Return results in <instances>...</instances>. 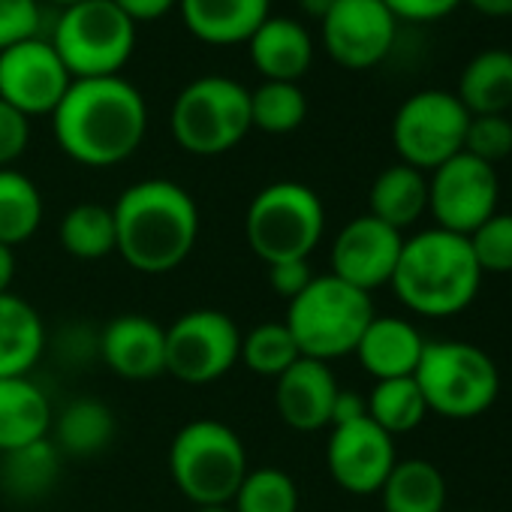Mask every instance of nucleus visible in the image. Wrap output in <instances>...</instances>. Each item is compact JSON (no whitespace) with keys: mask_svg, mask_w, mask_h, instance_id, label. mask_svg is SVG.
I'll use <instances>...</instances> for the list:
<instances>
[{"mask_svg":"<svg viewBox=\"0 0 512 512\" xmlns=\"http://www.w3.org/2000/svg\"><path fill=\"white\" fill-rule=\"evenodd\" d=\"M196 512H232L229 503H217V506H196Z\"/></svg>","mask_w":512,"mask_h":512,"instance_id":"obj_46","label":"nucleus"},{"mask_svg":"<svg viewBox=\"0 0 512 512\" xmlns=\"http://www.w3.org/2000/svg\"><path fill=\"white\" fill-rule=\"evenodd\" d=\"M61 247L76 256V260H103L115 253L118 232H115V214L109 205L100 202H79L73 205L58 226Z\"/></svg>","mask_w":512,"mask_h":512,"instance_id":"obj_30","label":"nucleus"},{"mask_svg":"<svg viewBox=\"0 0 512 512\" xmlns=\"http://www.w3.org/2000/svg\"><path fill=\"white\" fill-rule=\"evenodd\" d=\"M43 223V193L19 169H0V244L16 247L37 235Z\"/></svg>","mask_w":512,"mask_h":512,"instance_id":"obj_29","label":"nucleus"},{"mask_svg":"<svg viewBox=\"0 0 512 512\" xmlns=\"http://www.w3.org/2000/svg\"><path fill=\"white\" fill-rule=\"evenodd\" d=\"M383 512H446V479L425 458H404L380 488Z\"/></svg>","mask_w":512,"mask_h":512,"instance_id":"obj_28","label":"nucleus"},{"mask_svg":"<svg viewBox=\"0 0 512 512\" xmlns=\"http://www.w3.org/2000/svg\"><path fill=\"white\" fill-rule=\"evenodd\" d=\"M338 377L326 362L296 359L275 386V407L281 419L296 431H320L332 425V407L338 398Z\"/></svg>","mask_w":512,"mask_h":512,"instance_id":"obj_18","label":"nucleus"},{"mask_svg":"<svg viewBox=\"0 0 512 512\" xmlns=\"http://www.w3.org/2000/svg\"><path fill=\"white\" fill-rule=\"evenodd\" d=\"M40 4L37 0H0V52L37 37Z\"/></svg>","mask_w":512,"mask_h":512,"instance_id":"obj_37","label":"nucleus"},{"mask_svg":"<svg viewBox=\"0 0 512 512\" xmlns=\"http://www.w3.org/2000/svg\"><path fill=\"white\" fill-rule=\"evenodd\" d=\"M187 31L208 46H238L272 13V0H178Z\"/></svg>","mask_w":512,"mask_h":512,"instance_id":"obj_21","label":"nucleus"},{"mask_svg":"<svg viewBox=\"0 0 512 512\" xmlns=\"http://www.w3.org/2000/svg\"><path fill=\"white\" fill-rule=\"evenodd\" d=\"M401 247L404 232L386 226L371 214H359L332 241L329 275L371 296L377 287H386L392 281Z\"/></svg>","mask_w":512,"mask_h":512,"instance_id":"obj_16","label":"nucleus"},{"mask_svg":"<svg viewBox=\"0 0 512 512\" xmlns=\"http://www.w3.org/2000/svg\"><path fill=\"white\" fill-rule=\"evenodd\" d=\"M52 422V401L31 377L0 380V452L49 437Z\"/></svg>","mask_w":512,"mask_h":512,"instance_id":"obj_22","label":"nucleus"},{"mask_svg":"<svg viewBox=\"0 0 512 512\" xmlns=\"http://www.w3.org/2000/svg\"><path fill=\"white\" fill-rule=\"evenodd\" d=\"M169 473L193 506L229 503L247 476V449L226 422L193 419L169 443Z\"/></svg>","mask_w":512,"mask_h":512,"instance_id":"obj_7","label":"nucleus"},{"mask_svg":"<svg viewBox=\"0 0 512 512\" xmlns=\"http://www.w3.org/2000/svg\"><path fill=\"white\" fill-rule=\"evenodd\" d=\"M31 142V118L0 100V169H10Z\"/></svg>","mask_w":512,"mask_h":512,"instance_id":"obj_38","label":"nucleus"},{"mask_svg":"<svg viewBox=\"0 0 512 512\" xmlns=\"http://www.w3.org/2000/svg\"><path fill=\"white\" fill-rule=\"evenodd\" d=\"M266 269H269L272 290L281 299H287V302H293L299 293H305V287L317 278L311 272V263L308 260H287V263H275V266H266Z\"/></svg>","mask_w":512,"mask_h":512,"instance_id":"obj_40","label":"nucleus"},{"mask_svg":"<svg viewBox=\"0 0 512 512\" xmlns=\"http://www.w3.org/2000/svg\"><path fill=\"white\" fill-rule=\"evenodd\" d=\"M308 118V97L299 82H263L250 91V127L287 136L299 130Z\"/></svg>","mask_w":512,"mask_h":512,"instance_id":"obj_32","label":"nucleus"},{"mask_svg":"<svg viewBox=\"0 0 512 512\" xmlns=\"http://www.w3.org/2000/svg\"><path fill=\"white\" fill-rule=\"evenodd\" d=\"M422 350H425V338L410 320L374 314L365 335L359 338L356 359L374 380H398V377H413Z\"/></svg>","mask_w":512,"mask_h":512,"instance_id":"obj_20","label":"nucleus"},{"mask_svg":"<svg viewBox=\"0 0 512 512\" xmlns=\"http://www.w3.org/2000/svg\"><path fill=\"white\" fill-rule=\"evenodd\" d=\"M250 61L263 82H299L314 61V40L296 19L269 16L247 40Z\"/></svg>","mask_w":512,"mask_h":512,"instance_id":"obj_19","label":"nucleus"},{"mask_svg":"<svg viewBox=\"0 0 512 512\" xmlns=\"http://www.w3.org/2000/svg\"><path fill=\"white\" fill-rule=\"evenodd\" d=\"M413 380L428 413L455 422L482 416L500 395L494 359L467 341H425Z\"/></svg>","mask_w":512,"mask_h":512,"instance_id":"obj_6","label":"nucleus"},{"mask_svg":"<svg viewBox=\"0 0 512 512\" xmlns=\"http://www.w3.org/2000/svg\"><path fill=\"white\" fill-rule=\"evenodd\" d=\"M470 512H473V509H470Z\"/></svg>","mask_w":512,"mask_h":512,"instance_id":"obj_48","label":"nucleus"},{"mask_svg":"<svg viewBox=\"0 0 512 512\" xmlns=\"http://www.w3.org/2000/svg\"><path fill=\"white\" fill-rule=\"evenodd\" d=\"M497 199V166H488L467 151L428 172V214L446 232L467 238L491 214H497Z\"/></svg>","mask_w":512,"mask_h":512,"instance_id":"obj_12","label":"nucleus"},{"mask_svg":"<svg viewBox=\"0 0 512 512\" xmlns=\"http://www.w3.org/2000/svg\"><path fill=\"white\" fill-rule=\"evenodd\" d=\"M455 97L470 115H506L512 106V52L485 49L473 55L461 70Z\"/></svg>","mask_w":512,"mask_h":512,"instance_id":"obj_25","label":"nucleus"},{"mask_svg":"<svg viewBox=\"0 0 512 512\" xmlns=\"http://www.w3.org/2000/svg\"><path fill=\"white\" fill-rule=\"evenodd\" d=\"M13 278H16V253H13V247L0 244V296L10 293Z\"/></svg>","mask_w":512,"mask_h":512,"instance_id":"obj_44","label":"nucleus"},{"mask_svg":"<svg viewBox=\"0 0 512 512\" xmlns=\"http://www.w3.org/2000/svg\"><path fill=\"white\" fill-rule=\"evenodd\" d=\"M482 275H512V214L497 211L467 235Z\"/></svg>","mask_w":512,"mask_h":512,"instance_id":"obj_35","label":"nucleus"},{"mask_svg":"<svg viewBox=\"0 0 512 512\" xmlns=\"http://www.w3.org/2000/svg\"><path fill=\"white\" fill-rule=\"evenodd\" d=\"M49 4H58V7L64 10V7H73V4H82V0H49Z\"/></svg>","mask_w":512,"mask_h":512,"instance_id":"obj_47","label":"nucleus"},{"mask_svg":"<svg viewBox=\"0 0 512 512\" xmlns=\"http://www.w3.org/2000/svg\"><path fill=\"white\" fill-rule=\"evenodd\" d=\"M464 151L488 166L512 154V121L506 115H470Z\"/></svg>","mask_w":512,"mask_h":512,"instance_id":"obj_36","label":"nucleus"},{"mask_svg":"<svg viewBox=\"0 0 512 512\" xmlns=\"http://www.w3.org/2000/svg\"><path fill=\"white\" fill-rule=\"evenodd\" d=\"M485 19H512V0H461Z\"/></svg>","mask_w":512,"mask_h":512,"instance_id":"obj_43","label":"nucleus"},{"mask_svg":"<svg viewBox=\"0 0 512 512\" xmlns=\"http://www.w3.org/2000/svg\"><path fill=\"white\" fill-rule=\"evenodd\" d=\"M368 416V404L359 392H350V389H338V398H335V407H332V425H344V422H353V419H362Z\"/></svg>","mask_w":512,"mask_h":512,"instance_id":"obj_42","label":"nucleus"},{"mask_svg":"<svg viewBox=\"0 0 512 512\" xmlns=\"http://www.w3.org/2000/svg\"><path fill=\"white\" fill-rule=\"evenodd\" d=\"M326 208L317 190L302 181H275L247 205L244 235L250 250L266 266L287 260H311L323 241Z\"/></svg>","mask_w":512,"mask_h":512,"instance_id":"obj_5","label":"nucleus"},{"mask_svg":"<svg viewBox=\"0 0 512 512\" xmlns=\"http://www.w3.org/2000/svg\"><path fill=\"white\" fill-rule=\"evenodd\" d=\"M112 4L127 19H133L139 25V22H157V19H163L172 7H178V0H112Z\"/></svg>","mask_w":512,"mask_h":512,"instance_id":"obj_41","label":"nucleus"},{"mask_svg":"<svg viewBox=\"0 0 512 512\" xmlns=\"http://www.w3.org/2000/svg\"><path fill=\"white\" fill-rule=\"evenodd\" d=\"M467 124L470 112L455 94L425 88L398 106L392 118V145L401 163L428 175L464 151Z\"/></svg>","mask_w":512,"mask_h":512,"instance_id":"obj_10","label":"nucleus"},{"mask_svg":"<svg viewBox=\"0 0 512 512\" xmlns=\"http://www.w3.org/2000/svg\"><path fill=\"white\" fill-rule=\"evenodd\" d=\"M482 278L470 241L431 226L404 238L389 287L407 311L440 320L467 311L479 296Z\"/></svg>","mask_w":512,"mask_h":512,"instance_id":"obj_3","label":"nucleus"},{"mask_svg":"<svg viewBox=\"0 0 512 512\" xmlns=\"http://www.w3.org/2000/svg\"><path fill=\"white\" fill-rule=\"evenodd\" d=\"M70 85L73 76L49 40L31 37L0 52V100L25 118L52 115Z\"/></svg>","mask_w":512,"mask_h":512,"instance_id":"obj_14","label":"nucleus"},{"mask_svg":"<svg viewBox=\"0 0 512 512\" xmlns=\"http://www.w3.org/2000/svg\"><path fill=\"white\" fill-rule=\"evenodd\" d=\"M169 127L175 142L196 157L232 151L250 127V91L226 76H202L181 88Z\"/></svg>","mask_w":512,"mask_h":512,"instance_id":"obj_9","label":"nucleus"},{"mask_svg":"<svg viewBox=\"0 0 512 512\" xmlns=\"http://www.w3.org/2000/svg\"><path fill=\"white\" fill-rule=\"evenodd\" d=\"M374 314L368 293L338 281L335 275H317L305 293L287 302L284 323L302 356L329 365L332 359L356 353Z\"/></svg>","mask_w":512,"mask_h":512,"instance_id":"obj_4","label":"nucleus"},{"mask_svg":"<svg viewBox=\"0 0 512 512\" xmlns=\"http://www.w3.org/2000/svg\"><path fill=\"white\" fill-rule=\"evenodd\" d=\"M97 353L124 380H154L166 371V329L145 314H121L100 332Z\"/></svg>","mask_w":512,"mask_h":512,"instance_id":"obj_17","label":"nucleus"},{"mask_svg":"<svg viewBox=\"0 0 512 512\" xmlns=\"http://www.w3.org/2000/svg\"><path fill=\"white\" fill-rule=\"evenodd\" d=\"M115 253L139 275H169L187 263L199 241L196 199L175 181L145 178L130 184L112 205Z\"/></svg>","mask_w":512,"mask_h":512,"instance_id":"obj_2","label":"nucleus"},{"mask_svg":"<svg viewBox=\"0 0 512 512\" xmlns=\"http://www.w3.org/2000/svg\"><path fill=\"white\" fill-rule=\"evenodd\" d=\"M232 512H299V485L281 467L247 470L229 500Z\"/></svg>","mask_w":512,"mask_h":512,"instance_id":"obj_33","label":"nucleus"},{"mask_svg":"<svg viewBox=\"0 0 512 512\" xmlns=\"http://www.w3.org/2000/svg\"><path fill=\"white\" fill-rule=\"evenodd\" d=\"M46 353V323L40 311L16 293L0 296V380L31 377Z\"/></svg>","mask_w":512,"mask_h":512,"instance_id":"obj_23","label":"nucleus"},{"mask_svg":"<svg viewBox=\"0 0 512 512\" xmlns=\"http://www.w3.org/2000/svg\"><path fill=\"white\" fill-rule=\"evenodd\" d=\"M52 428H55L52 443L58 446L61 455L94 458L109 449V443L115 440L118 422L109 404L97 398H76L55 416Z\"/></svg>","mask_w":512,"mask_h":512,"instance_id":"obj_26","label":"nucleus"},{"mask_svg":"<svg viewBox=\"0 0 512 512\" xmlns=\"http://www.w3.org/2000/svg\"><path fill=\"white\" fill-rule=\"evenodd\" d=\"M425 211H428V175L425 172H419L407 163H395V166H386L374 178L371 193H368L371 217L404 232Z\"/></svg>","mask_w":512,"mask_h":512,"instance_id":"obj_24","label":"nucleus"},{"mask_svg":"<svg viewBox=\"0 0 512 512\" xmlns=\"http://www.w3.org/2000/svg\"><path fill=\"white\" fill-rule=\"evenodd\" d=\"M49 43L73 79L121 76L136 49V22L112 0H82L61 10Z\"/></svg>","mask_w":512,"mask_h":512,"instance_id":"obj_8","label":"nucleus"},{"mask_svg":"<svg viewBox=\"0 0 512 512\" xmlns=\"http://www.w3.org/2000/svg\"><path fill=\"white\" fill-rule=\"evenodd\" d=\"M61 476V452L52 437L0 452V488L13 500L46 497Z\"/></svg>","mask_w":512,"mask_h":512,"instance_id":"obj_27","label":"nucleus"},{"mask_svg":"<svg viewBox=\"0 0 512 512\" xmlns=\"http://www.w3.org/2000/svg\"><path fill=\"white\" fill-rule=\"evenodd\" d=\"M52 127L70 160L109 169L139 151L148 130V106L139 88L121 76L73 79L52 112Z\"/></svg>","mask_w":512,"mask_h":512,"instance_id":"obj_1","label":"nucleus"},{"mask_svg":"<svg viewBox=\"0 0 512 512\" xmlns=\"http://www.w3.org/2000/svg\"><path fill=\"white\" fill-rule=\"evenodd\" d=\"M238 359L241 332L223 311L196 308L166 326V374L187 386H205L226 377Z\"/></svg>","mask_w":512,"mask_h":512,"instance_id":"obj_11","label":"nucleus"},{"mask_svg":"<svg viewBox=\"0 0 512 512\" xmlns=\"http://www.w3.org/2000/svg\"><path fill=\"white\" fill-rule=\"evenodd\" d=\"M296 359H302L287 323H260L241 335V359L247 371L278 380Z\"/></svg>","mask_w":512,"mask_h":512,"instance_id":"obj_34","label":"nucleus"},{"mask_svg":"<svg viewBox=\"0 0 512 512\" xmlns=\"http://www.w3.org/2000/svg\"><path fill=\"white\" fill-rule=\"evenodd\" d=\"M383 4L398 22L428 25V22H440L449 13H455L461 0H383Z\"/></svg>","mask_w":512,"mask_h":512,"instance_id":"obj_39","label":"nucleus"},{"mask_svg":"<svg viewBox=\"0 0 512 512\" xmlns=\"http://www.w3.org/2000/svg\"><path fill=\"white\" fill-rule=\"evenodd\" d=\"M398 464L395 437H389L368 416L332 425L326 443V467L338 488L356 497L380 494L392 467Z\"/></svg>","mask_w":512,"mask_h":512,"instance_id":"obj_15","label":"nucleus"},{"mask_svg":"<svg viewBox=\"0 0 512 512\" xmlns=\"http://www.w3.org/2000/svg\"><path fill=\"white\" fill-rule=\"evenodd\" d=\"M365 404H368V419L380 425L389 437L416 431L428 416L425 398L413 377L377 380Z\"/></svg>","mask_w":512,"mask_h":512,"instance_id":"obj_31","label":"nucleus"},{"mask_svg":"<svg viewBox=\"0 0 512 512\" xmlns=\"http://www.w3.org/2000/svg\"><path fill=\"white\" fill-rule=\"evenodd\" d=\"M299 4H302V10L311 16V19H317V22H323L326 19V13L332 10V4H335V0H299Z\"/></svg>","mask_w":512,"mask_h":512,"instance_id":"obj_45","label":"nucleus"},{"mask_svg":"<svg viewBox=\"0 0 512 512\" xmlns=\"http://www.w3.org/2000/svg\"><path fill=\"white\" fill-rule=\"evenodd\" d=\"M329 58L344 70H371L395 46L398 19L383 0H335L320 22Z\"/></svg>","mask_w":512,"mask_h":512,"instance_id":"obj_13","label":"nucleus"}]
</instances>
